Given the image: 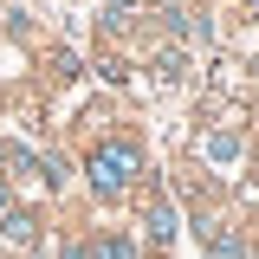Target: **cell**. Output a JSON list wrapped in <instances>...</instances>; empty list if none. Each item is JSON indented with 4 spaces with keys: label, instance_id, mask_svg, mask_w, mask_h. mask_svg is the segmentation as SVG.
<instances>
[{
    "label": "cell",
    "instance_id": "obj_1",
    "mask_svg": "<svg viewBox=\"0 0 259 259\" xmlns=\"http://www.w3.org/2000/svg\"><path fill=\"white\" fill-rule=\"evenodd\" d=\"M130 182H136V149H130V143H97L91 149V188L104 194V201H117Z\"/></svg>",
    "mask_w": 259,
    "mask_h": 259
},
{
    "label": "cell",
    "instance_id": "obj_2",
    "mask_svg": "<svg viewBox=\"0 0 259 259\" xmlns=\"http://www.w3.org/2000/svg\"><path fill=\"white\" fill-rule=\"evenodd\" d=\"M97 259H136V240L117 233V240H104V246H97Z\"/></svg>",
    "mask_w": 259,
    "mask_h": 259
},
{
    "label": "cell",
    "instance_id": "obj_3",
    "mask_svg": "<svg viewBox=\"0 0 259 259\" xmlns=\"http://www.w3.org/2000/svg\"><path fill=\"white\" fill-rule=\"evenodd\" d=\"M0 233H7V240H32V221H26V214H7Z\"/></svg>",
    "mask_w": 259,
    "mask_h": 259
},
{
    "label": "cell",
    "instance_id": "obj_4",
    "mask_svg": "<svg viewBox=\"0 0 259 259\" xmlns=\"http://www.w3.org/2000/svg\"><path fill=\"white\" fill-rule=\"evenodd\" d=\"M207 156H214V162H233V156H240V143H233V136H214V143H207Z\"/></svg>",
    "mask_w": 259,
    "mask_h": 259
},
{
    "label": "cell",
    "instance_id": "obj_5",
    "mask_svg": "<svg viewBox=\"0 0 259 259\" xmlns=\"http://www.w3.org/2000/svg\"><path fill=\"white\" fill-rule=\"evenodd\" d=\"M123 13H143V0H110V20H123Z\"/></svg>",
    "mask_w": 259,
    "mask_h": 259
},
{
    "label": "cell",
    "instance_id": "obj_6",
    "mask_svg": "<svg viewBox=\"0 0 259 259\" xmlns=\"http://www.w3.org/2000/svg\"><path fill=\"white\" fill-rule=\"evenodd\" d=\"M59 259H91V253H84V246H78V240H71V246H59Z\"/></svg>",
    "mask_w": 259,
    "mask_h": 259
},
{
    "label": "cell",
    "instance_id": "obj_7",
    "mask_svg": "<svg viewBox=\"0 0 259 259\" xmlns=\"http://www.w3.org/2000/svg\"><path fill=\"white\" fill-rule=\"evenodd\" d=\"M7 214H13V201H7V182H0V221H7Z\"/></svg>",
    "mask_w": 259,
    "mask_h": 259
},
{
    "label": "cell",
    "instance_id": "obj_8",
    "mask_svg": "<svg viewBox=\"0 0 259 259\" xmlns=\"http://www.w3.org/2000/svg\"><path fill=\"white\" fill-rule=\"evenodd\" d=\"M0 162H7V149H0Z\"/></svg>",
    "mask_w": 259,
    "mask_h": 259
},
{
    "label": "cell",
    "instance_id": "obj_9",
    "mask_svg": "<svg viewBox=\"0 0 259 259\" xmlns=\"http://www.w3.org/2000/svg\"><path fill=\"white\" fill-rule=\"evenodd\" d=\"M253 7H259V0H253Z\"/></svg>",
    "mask_w": 259,
    "mask_h": 259
}]
</instances>
